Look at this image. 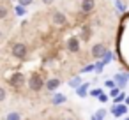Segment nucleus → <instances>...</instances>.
Here are the masks:
<instances>
[{
  "label": "nucleus",
  "mask_w": 129,
  "mask_h": 120,
  "mask_svg": "<svg viewBox=\"0 0 129 120\" xmlns=\"http://www.w3.org/2000/svg\"><path fill=\"white\" fill-rule=\"evenodd\" d=\"M115 7H117L118 11H125V7H124V4L120 2V0H115Z\"/></svg>",
  "instance_id": "nucleus-25"
},
{
  "label": "nucleus",
  "mask_w": 129,
  "mask_h": 120,
  "mask_svg": "<svg viewBox=\"0 0 129 120\" xmlns=\"http://www.w3.org/2000/svg\"><path fill=\"white\" fill-rule=\"evenodd\" d=\"M67 85H69L71 88H74V90H76V88L81 85V78H80V76H74V78H71V79H69V83H67Z\"/></svg>",
  "instance_id": "nucleus-13"
},
{
  "label": "nucleus",
  "mask_w": 129,
  "mask_h": 120,
  "mask_svg": "<svg viewBox=\"0 0 129 120\" xmlns=\"http://www.w3.org/2000/svg\"><path fill=\"white\" fill-rule=\"evenodd\" d=\"M124 104H125V106H127V104H129V95H127V97H125V99H124Z\"/></svg>",
  "instance_id": "nucleus-30"
},
{
  "label": "nucleus",
  "mask_w": 129,
  "mask_h": 120,
  "mask_svg": "<svg viewBox=\"0 0 129 120\" xmlns=\"http://www.w3.org/2000/svg\"><path fill=\"white\" fill-rule=\"evenodd\" d=\"M67 50H69L71 53H78V51H80V39H78V37H71V39L67 41Z\"/></svg>",
  "instance_id": "nucleus-9"
},
{
  "label": "nucleus",
  "mask_w": 129,
  "mask_h": 120,
  "mask_svg": "<svg viewBox=\"0 0 129 120\" xmlns=\"http://www.w3.org/2000/svg\"><path fill=\"white\" fill-rule=\"evenodd\" d=\"M67 120H73V118H67Z\"/></svg>",
  "instance_id": "nucleus-35"
},
{
  "label": "nucleus",
  "mask_w": 129,
  "mask_h": 120,
  "mask_svg": "<svg viewBox=\"0 0 129 120\" xmlns=\"http://www.w3.org/2000/svg\"><path fill=\"white\" fill-rule=\"evenodd\" d=\"M58 87H60V79L58 78H50L48 81H44V88L48 92H55Z\"/></svg>",
  "instance_id": "nucleus-8"
},
{
  "label": "nucleus",
  "mask_w": 129,
  "mask_h": 120,
  "mask_svg": "<svg viewBox=\"0 0 129 120\" xmlns=\"http://www.w3.org/2000/svg\"><path fill=\"white\" fill-rule=\"evenodd\" d=\"M120 92H122V90H120L118 87H113V88L110 90V97H113V99H115V97H117V95H118Z\"/></svg>",
  "instance_id": "nucleus-19"
},
{
  "label": "nucleus",
  "mask_w": 129,
  "mask_h": 120,
  "mask_svg": "<svg viewBox=\"0 0 129 120\" xmlns=\"http://www.w3.org/2000/svg\"><path fill=\"white\" fill-rule=\"evenodd\" d=\"M7 120H21V115H20L18 111H11V113L7 115Z\"/></svg>",
  "instance_id": "nucleus-17"
},
{
  "label": "nucleus",
  "mask_w": 129,
  "mask_h": 120,
  "mask_svg": "<svg viewBox=\"0 0 129 120\" xmlns=\"http://www.w3.org/2000/svg\"><path fill=\"white\" fill-rule=\"evenodd\" d=\"M113 58H115V57H113V53H111V51H108V50H106V53H104V55H103V58H101V62H103V64H104V65H108V64H110V62H111V60H113Z\"/></svg>",
  "instance_id": "nucleus-14"
},
{
  "label": "nucleus",
  "mask_w": 129,
  "mask_h": 120,
  "mask_svg": "<svg viewBox=\"0 0 129 120\" xmlns=\"http://www.w3.org/2000/svg\"><path fill=\"white\" fill-rule=\"evenodd\" d=\"M113 81H115V85H118V88H124L127 85V76L124 72H117L113 76Z\"/></svg>",
  "instance_id": "nucleus-10"
},
{
  "label": "nucleus",
  "mask_w": 129,
  "mask_h": 120,
  "mask_svg": "<svg viewBox=\"0 0 129 120\" xmlns=\"http://www.w3.org/2000/svg\"><path fill=\"white\" fill-rule=\"evenodd\" d=\"M99 94H103L101 88H94V90H90V95H92V97H99Z\"/></svg>",
  "instance_id": "nucleus-24"
},
{
  "label": "nucleus",
  "mask_w": 129,
  "mask_h": 120,
  "mask_svg": "<svg viewBox=\"0 0 129 120\" xmlns=\"http://www.w3.org/2000/svg\"><path fill=\"white\" fill-rule=\"evenodd\" d=\"M104 116H106V109H104V108L97 109V111H95V115H94V118H95V120H104Z\"/></svg>",
  "instance_id": "nucleus-15"
},
{
  "label": "nucleus",
  "mask_w": 129,
  "mask_h": 120,
  "mask_svg": "<svg viewBox=\"0 0 129 120\" xmlns=\"http://www.w3.org/2000/svg\"><path fill=\"white\" fill-rule=\"evenodd\" d=\"M90 120H95V118H94V115H92V118H90Z\"/></svg>",
  "instance_id": "nucleus-32"
},
{
  "label": "nucleus",
  "mask_w": 129,
  "mask_h": 120,
  "mask_svg": "<svg viewBox=\"0 0 129 120\" xmlns=\"http://www.w3.org/2000/svg\"><path fill=\"white\" fill-rule=\"evenodd\" d=\"M104 87L111 90V88H113V87H117V85H115V81H113V79H108V81H104Z\"/></svg>",
  "instance_id": "nucleus-23"
},
{
  "label": "nucleus",
  "mask_w": 129,
  "mask_h": 120,
  "mask_svg": "<svg viewBox=\"0 0 129 120\" xmlns=\"http://www.w3.org/2000/svg\"><path fill=\"white\" fill-rule=\"evenodd\" d=\"M104 53H106V46H104V43H95V44L92 46V57H94V58L101 60Z\"/></svg>",
  "instance_id": "nucleus-3"
},
{
  "label": "nucleus",
  "mask_w": 129,
  "mask_h": 120,
  "mask_svg": "<svg viewBox=\"0 0 129 120\" xmlns=\"http://www.w3.org/2000/svg\"><path fill=\"white\" fill-rule=\"evenodd\" d=\"M9 83H11L14 88H20V87L25 85V76H23L21 72H14V74L9 78Z\"/></svg>",
  "instance_id": "nucleus-4"
},
{
  "label": "nucleus",
  "mask_w": 129,
  "mask_h": 120,
  "mask_svg": "<svg viewBox=\"0 0 129 120\" xmlns=\"http://www.w3.org/2000/svg\"><path fill=\"white\" fill-rule=\"evenodd\" d=\"M43 2H44V4H51V2H53V0H43Z\"/></svg>",
  "instance_id": "nucleus-31"
},
{
  "label": "nucleus",
  "mask_w": 129,
  "mask_h": 120,
  "mask_svg": "<svg viewBox=\"0 0 129 120\" xmlns=\"http://www.w3.org/2000/svg\"><path fill=\"white\" fill-rule=\"evenodd\" d=\"M108 99H110V97H108V95H106L104 92H103V94H99V97H97V101H99V102H103V104H104V102H106Z\"/></svg>",
  "instance_id": "nucleus-22"
},
{
  "label": "nucleus",
  "mask_w": 129,
  "mask_h": 120,
  "mask_svg": "<svg viewBox=\"0 0 129 120\" xmlns=\"http://www.w3.org/2000/svg\"><path fill=\"white\" fill-rule=\"evenodd\" d=\"M51 20H53V23H55L57 27H64V25L67 23L66 14H64V13H60V11H55V13L51 14Z\"/></svg>",
  "instance_id": "nucleus-5"
},
{
  "label": "nucleus",
  "mask_w": 129,
  "mask_h": 120,
  "mask_svg": "<svg viewBox=\"0 0 129 120\" xmlns=\"http://www.w3.org/2000/svg\"><path fill=\"white\" fill-rule=\"evenodd\" d=\"M6 97H7L6 88H2V87H0V102H2V101H6Z\"/></svg>",
  "instance_id": "nucleus-26"
},
{
  "label": "nucleus",
  "mask_w": 129,
  "mask_h": 120,
  "mask_svg": "<svg viewBox=\"0 0 129 120\" xmlns=\"http://www.w3.org/2000/svg\"><path fill=\"white\" fill-rule=\"evenodd\" d=\"M124 99H125V94H124V92H120V94L113 99V104H122V102H124Z\"/></svg>",
  "instance_id": "nucleus-16"
},
{
  "label": "nucleus",
  "mask_w": 129,
  "mask_h": 120,
  "mask_svg": "<svg viewBox=\"0 0 129 120\" xmlns=\"http://www.w3.org/2000/svg\"><path fill=\"white\" fill-rule=\"evenodd\" d=\"M0 37H2V32H0Z\"/></svg>",
  "instance_id": "nucleus-34"
},
{
  "label": "nucleus",
  "mask_w": 129,
  "mask_h": 120,
  "mask_svg": "<svg viewBox=\"0 0 129 120\" xmlns=\"http://www.w3.org/2000/svg\"><path fill=\"white\" fill-rule=\"evenodd\" d=\"M125 113H127V106H125L124 102H122V104H113V106H111V115H113V116L118 118V116H124Z\"/></svg>",
  "instance_id": "nucleus-7"
},
{
  "label": "nucleus",
  "mask_w": 129,
  "mask_h": 120,
  "mask_svg": "<svg viewBox=\"0 0 129 120\" xmlns=\"http://www.w3.org/2000/svg\"><path fill=\"white\" fill-rule=\"evenodd\" d=\"M88 87H90V83H81V85L76 88V94H78L80 97H85V95H87V88H88Z\"/></svg>",
  "instance_id": "nucleus-12"
},
{
  "label": "nucleus",
  "mask_w": 129,
  "mask_h": 120,
  "mask_svg": "<svg viewBox=\"0 0 129 120\" xmlns=\"http://www.w3.org/2000/svg\"><path fill=\"white\" fill-rule=\"evenodd\" d=\"M25 13H27V9H25V7H21V6H16V14H18V16H23Z\"/></svg>",
  "instance_id": "nucleus-21"
},
{
  "label": "nucleus",
  "mask_w": 129,
  "mask_h": 120,
  "mask_svg": "<svg viewBox=\"0 0 129 120\" xmlns=\"http://www.w3.org/2000/svg\"><path fill=\"white\" fill-rule=\"evenodd\" d=\"M28 88H30L32 92H39V90L44 88V79L41 78L39 72H34V74L28 78Z\"/></svg>",
  "instance_id": "nucleus-1"
},
{
  "label": "nucleus",
  "mask_w": 129,
  "mask_h": 120,
  "mask_svg": "<svg viewBox=\"0 0 129 120\" xmlns=\"http://www.w3.org/2000/svg\"><path fill=\"white\" fill-rule=\"evenodd\" d=\"M94 71V64H90V65H85L83 69H81V72H92Z\"/></svg>",
  "instance_id": "nucleus-27"
},
{
  "label": "nucleus",
  "mask_w": 129,
  "mask_h": 120,
  "mask_svg": "<svg viewBox=\"0 0 129 120\" xmlns=\"http://www.w3.org/2000/svg\"><path fill=\"white\" fill-rule=\"evenodd\" d=\"M11 53L16 58H25L27 57V44L25 43H14L11 48Z\"/></svg>",
  "instance_id": "nucleus-2"
},
{
  "label": "nucleus",
  "mask_w": 129,
  "mask_h": 120,
  "mask_svg": "<svg viewBox=\"0 0 129 120\" xmlns=\"http://www.w3.org/2000/svg\"><path fill=\"white\" fill-rule=\"evenodd\" d=\"M94 7H95V0H81L80 9H81L83 14H90L94 11Z\"/></svg>",
  "instance_id": "nucleus-6"
},
{
  "label": "nucleus",
  "mask_w": 129,
  "mask_h": 120,
  "mask_svg": "<svg viewBox=\"0 0 129 120\" xmlns=\"http://www.w3.org/2000/svg\"><path fill=\"white\" fill-rule=\"evenodd\" d=\"M32 2H34V0H18V6H21V7H28Z\"/></svg>",
  "instance_id": "nucleus-20"
},
{
  "label": "nucleus",
  "mask_w": 129,
  "mask_h": 120,
  "mask_svg": "<svg viewBox=\"0 0 129 120\" xmlns=\"http://www.w3.org/2000/svg\"><path fill=\"white\" fill-rule=\"evenodd\" d=\"M125 76H127V79H129V74H125Z\"/></svg>",
  "instance_id": "nucleus-33"
},
{
  "label": "nucleus",
  "mask_w": 129,
  "mask_h": 120,
  "mask_svg": "<svg viewBox=\"0 0 129 120\" xmlns=\"http://www.w3.org/2000/svg\"><path fill=\"white\" fill-rule=\"evenodd\" d=\"M7 16V9L6 7H0V20H4Z\"/></svg>",
  "instance_id": "nucleus-28"
},
{
  "label": "nucleus",
  "mask_w": 129,
  "mask_h": 120,
  "mask_svg": "<svg viewBox=\"0 0 129 120\" xmlns=\"http://www.w3.org/2000/svg\"><path fill=\"white\" fill-rule=\"evenodd\" d=\"M67 101V97H66V94H55L53 95V99H51V104H55V106H58V104H64Z\"/></svg>",
  "instance_id": "nucleus-11"
},
{
  "label": "nucleus",
  "mask_w": 129,
  "mask_h": 120,
  "mask_svg": "<svg viewBox=\"0 0 129 120\" xmlns=\"http://www.w3.org/2000/svg\"><path fill=\"white\" fill-rule=\"evenodd\" d=\"M94 71H95L97 74H99V72H103V71H104V64H103V62L99 60L97 64H94Z\"/></svg>",
  "instance_id": "nucleus-18"
},
{
  "label": "nucleus",
  "mask_w": 129,
  "mask_h": 120,
  "mask_svg": "<svg viewBox=\"0 0 129 120\" xmlns=\"http://www.w3.org/2000/svg\"><path fill=\"white\" fill-rule=\"evenodd\" d=\"M83 39H88V27H83Z\"/></svg>",
  "instance_id": "nucleus-29"
}]
</instances>
